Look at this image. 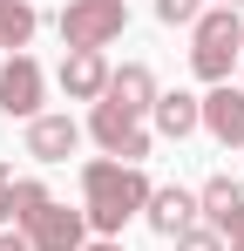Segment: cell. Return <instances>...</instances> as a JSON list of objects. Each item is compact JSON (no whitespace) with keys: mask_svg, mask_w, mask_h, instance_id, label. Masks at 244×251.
Here are the masks:
<instances>
[{"mask_svg":"<svg viewBox=\"0 0 244 251\" xmlns=\"http://www.w3.org/2000/svg\"><path fill=\"white\" fill-rule=\"evenodd\" d=\"M81 251H122V245H116V238H95V245H81Z\"/></svg>","mask_w":244,"mask_h":251,"instance_id":"20","label":"cell"},{"mask_svg":"<svg viewBox=\"0 0 244 251\" xmlns=\"http://www.w3.org/2000/svg\"><path fill=\"white\" fill-rule=\"evenodd\" d=\"M7 217H14V197H7V183H0V224H7Z\"/></svg>","mask_w":244,"mask_h":251,"instance_id":"19","label":"cell"},{"mask_svg":"<svg viewBox=\"0 0 244 251\" xmlns=\"http://www.w3.org/2000/svg\"><path fill=\"white\" fill-rule=\"evenodd\" d=\"M156 75H149V61H122L116 75H109V95H102V102H116V109H129V116H136V123H143V116H149V109H156Z\"/></svg>","mask_w":244,"mask_h":251,"instance_id":"11","label":"cell"},{"mask_svg":"<svg viewBox=\"0 0 244 251\" xmlns=\"http://www.w3.org/2000/svg\"><path fill=\"white\" fill-rule=\"evenodd\" d=\"M129 27V7L122 0H68L61 7V41H68V54L75 48H109Z\"/></svg>","mask_w":244,"mask_h":251,"instance_id":"3","label":"cell"},{"mask_svg":"<svg viewBox=\"0 0 244 251\" xmlns=\"http://www.w3.org/2000/svg\"><path fill=\"white\" fill-rule=\"evenodd\" d=\"M143 217H149V231H156V238H183V231L197 224V190H183V183H163V190H149Z\"/></svg>","mask_w":244,"mask_h":251,"instance_id":"9","label":"cell"},{"mask_svg":"<svg viewBox=\"0 0 244 251\" xmlns=\"http://www.w3.org/2000/svg\"><path fill=\"white\" fill-rule=\"evenodd\" d=\"M224 251H244V245H224Z\"/></svg>","mask_w":244,"mask_h":251,"instance_id":"22","label":"cell"},{"mask_svg":"<svg viewBox=\"0 0 244 251\" xmlns=\"http://www.w3.org/2000/svg\"><path fill=\"white\" fill-rule=\"evenodd\" d=\"M176 251H224V238H217L210 224H190V231L176 238Z\"/></svg>","mask_w":244,"mask_h":251,"instance_id":"17","label":"cell"},{"mask_svg":"<svg viewBox=\"0 0 244 251\" xmlns=\"http://www.w3.org/2000/svg\"><path fill=\"white\" fill-rule=\"evenodd\" d=\"M210 7H244V0H210Z\"/></svg>","mask_w":244,"mask_h":251,"instance_id":"21","label":"cell"},{"mask_svg":"<svg viewBox=\"0 0 244 251\" xmlns=\"http://www.w3.org/2000/svg\"><path fill=\"white\" fill-rule=\"evenodd\" d=\"M7 197H14V224H27L34 210L54 204V197H48V183H34V176H14V183H7Z\"/></svg>","mask_w":244,"mask_h":251,"instance_id":"15","label":"cell"},{"mask_svg":"<svg viewBox=\"0 0 244 251\" xmlns=\"http://www.w3.org/2000/svg\"><path fill=\"white\" fill-rule=\"evenodd\" d=\"M81 150V123L75 116H34L27 123V156L34 163H68Z\"/></svg>","mask_w":244,"mask_h":251,"instance_id":"10","label":"cell"},{"mask_svg":"<svg viewBox=\"0 0 244 251\" xmlns=\"http://www.w3.org/2000/svg\"><path fill=\"white\" fill-rule=\"evenodd\" d=\"M203 129L224 143V150H244V88L217 82L210 95H203Z\"/></svg>","mask_w":244,"mask_h":251,"instance_id":"12","label":"cell"},{"mask_svg":"<svg viewBox=\"0 0 244 251\" xmlns=\"http://www.w3.org/2000/svg\"><path fill=\"white\" fill-rule=\"evenodd\" d=\"M197 14H203V0H156L163 27H197Z\"/></svg>","mask_w":244,"mask_h":251,"instance_id":"16","label":"cell"},{"mask_svg":"<svg viewBox=\"0 0 244 251\" xmlns=\"http://www.w3.org/2000/svg\"><path fill=\"white\" fill-rule=\"evenodd\" d=\"M109 54L102 48H75L68 61H61V88H68V102H102L109 95Z\"/></svg>","mask_w":244,"mask_h":251,"instance_id":"8","label":"cell"},{"mask_svg":"<svg viewBox=\"0 0 244 251\" xmlns=\"http://www.w3.org/2000/svg\"><path fill=\"white\" fill-rule=\"evenodd\" d=\"M156 129L170 136V143H183L190 129H203V95H183V88H170V95H156Z\"/></svg>","mask_w":244,"mask_h":251,"instance_id":"13","label":"cell"},{"mask_svg":"<svg viewBox=\"0 0 244 251\" xmlns=\"http://www.w3.org/2000/svg\"><path fill=\"white\" fill-rule=\"evenodd\" d=\"M88 136H95L116 163H143V156H149V129L136 123L129 109H116V102H95V109H88Z\"/></svg>","mask_w":244,"mask_h":251,"instance_id":"4","label":"cell"},{"mask_svg":"<svg viewBox=\"0 0 244 251\" xmlns=\"http://www.w3.org/2000/svg\"><path fill=\"white\" fill-rule=\"evenodd\" d=\"M244 61V14L238 7H203L197 27H190V68L197 82H231V68Z\"/></svg>","mask_w":244,"mask_h":251,"instance_id":"2","label":"cell"},{"mask_svg":"<svg viewBox=\"0 0 244 251\" xmlns=\"http://www.w3.org/2000/svg\"><path fill=\"white\" fill-rule=\"evenodd\" d=\"M34 27H41L34 0H0V48H7V54H27Z\"/></svg>","mask_w":244,"mask_h":251,"instance_id":"14","label":"cell"},{"mask_svg":"<svg viewBox=\"0 0 244 251\" xmlns=\"http://www.w3.org/2000/svg\"><path fill=\"white\" fill-rule=\"evenodd\" d=\"M197 210L210 217V231L224 245H244V190H238V176H210L197 190Z\"/></svg>","mask_w":244,"mask_h":251,"instance_id":"7","label":"cell"},{"mask_svg":"<svg viewBox=\"0 0 244 251\" xmlns=\"http://www.w3.org/2000/svg\"><path fill=\"white\" fill-rule=\"evenodd\" d=\"M41 95H48L41 61H34V54H7V68H0V109L21 116V123H34V116H41Z\"/></svg>","mask_w":244,"mask_h":251,"instance_id":"5","label":"cell"},{"mask_svg":"<svg viewBox=\"0 0 244 251\" xmlns=\"http://www.w3.org/2000/svg\"><path fill=\"white\" fill-rule=\"evenodd\" d=\"M238 68H244V61H238ZM238 88H244V82H238Z\"/></svg>","mask_w":244,"mask_h":251,"instance_id":"23","label":"cell"},{"mask_svg":"<svg viewBox=\"0 0 244 251\" xmlns=\"http://www.w3.org/2000/svg\"><path fill=\"white\" fill-rule=\"evenodd\" d=\"M143 204H149V176H143V163H116V156L81 163V210H88V231L116 238Z\"/></svg>","mask_w":244,"mask_h":251,"instance_id":"1","label":"cell"},{"mask_svg":"<svg viewBox=\"0 0 244 251\" xmlns=\"http://www.w3.org/2000/svg\"><path fill=\"white\" fill-rule=\"evenodd\" d=\"M0 251H34V245H27V231H0Z\"/></svg>","mask_w":244,"mask_h":251,"instance_id":"18","label":"cell"},{"mask_svg":"<svg viewBox=\"0 0 244 251\" xmlns=\"http://www.w3.org/2000/svg\"><path fill=\"white\" fill-rule=\"evenodd\" d=\"M21 231H27V245H34V251H81V245H88V210L48 204V210H34Z\"/></svg>","mask_w":244,"mask_h":251,"instance_id":"6","label":"cell"}]
</instances>
